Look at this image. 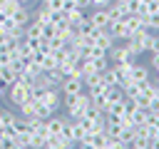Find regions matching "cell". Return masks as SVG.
<instances>
[{"label": "cell", "mask_w": 159, "mask_h": 149, "mask_svg": "<svg viewBox=\"0 0 159 149\" xmlns=\"http://www.w3.org/2000/svg\"><path fill=\"white\" fill-rule=\"evenodd\" d=\"M30 84L27 82H22V79H17V82H12L7 89H5V97H7V102L12 104V107H20V104H25L27 99H30Z\"/></svg>", "instance_id": "1"}, {"label": "cell", "mask_w": 159, "mask_h": 149, "mask_svg": "<svg viewBox=\"0 0 159 149\" xmlns=\"http://www.w3.org/2000/svg\"><path fill=\"white\" fill-rule=\"evenodd\" d=\"M82 89H84V77H82V74H70V77H65L62 84H60V92H62V94H77V92H82Z\"/></svg>", "instance_id": "2"}, {"label": "cell", "mask_w": 159, "mask_h": 149, "mask_svg": "<svg viewBox=\"0 0 159 149\" xmlns=\"http://www.w3.org/2000/svg\"><path fill=\"white\" fill-rule=\"evenodd\" d=\"M107 57H109V62H112V65H124V62H129V60H137V57L127 55V50H124V45H122V42H114V45L107 50Z\"/></svg>", "instance_id": "3"}, {"label": "cell", "mask_w": 159, "mask_h": 149, "mask_svg": "<svg viewBox=\"0 0 159 149\" xmlns=\"http://www.w3.org/2000/svg\"><path fill=\"white\" fill-rule=\"evenodd\" d=\"M107 30L112 32V37H114L117 42H122V40H129V37H132V27L127 25V20L112 22V25H107Z\"/></svg>", "instance_id": "4"}, {"label": "cell", "mask_w": 159, "mask_h": 149, "mask_svg": "<svg viewBox=\"0 0 159 149\" xmlns=\"http://www.w3.org/2000/svg\"><path fill=\"white\" fill-rule=\"evenodd\" d=\"M149 77H152L149 67H147V65H142V62L137 60V62L132 65V70H129V79H132V82H137V84H142V82H147Z\"/></svg>", "instance_id": "5"}, {"label": "cell", "mask_w": 159, "mask_h": 149, "mask_svg": "<svg viewBox=\"0 0 159 149\" xmlns=\"http://www.w3.org/2000/svg\"><path fill=\"white\" fill-rule=\"evenodd\" d=\"M87 20L92 22V27H107L109 25L107 7H92V12H87Z\"/></svg>", "instance_id": "6"}, {"label": "cell", "mask_w": 159, "mask_h": 149, "mask_svg": "<svg viewBox=\"0 0 159 149\" xmlns=\"http://www.w3.org/2000/svg\"><path fill=\"white\" fill-rule=\"evenodd\" d=\"M149 114H152V112H149L147 107H137V109L129 114V119H132V124L142 127V124H147V122H149Z\"/></svg>", "instance_id": "7"}, {"label": "cell", "mask_w": 159, "mask_h": 149, "mask_svg": "<svg viewBox=\"0 0 159 149\" xmlns=\"http://www.w3.org/2000/svg\"><path fill=\"white\" fill-rule=\"evenodd\" d=\"M62 119H65V117L50 114V117L45 119V124H47V134H60V129H62Z\"/></svg>", "instance_id": "8"}, {"label": "cell", "mask_w": 159, "mask_h": 149, "mask_svg": "<svg viewBox=\"0 0 159 149\" xmlns=\"http://www.w3.org/2000/svg\"><path fill=\"white\" fill-rule=\"evenodd\" d=\"M17 79H20V74H17V72H12V70H10L7 65H5L2 70H0V84L10 87V84H12V82H17Z\"/></svg>", "instance_id": "9"}, {"label": "cell", "mask_w": 159, "mask_h": 149, "mask_svg": "<svg viewBox=\"0 0 159 149\" xmlns=\"http://www.w3.org/2000/svg\"><path fill=\"white\" fill-rule=\"evenodd\" d=\"M40 67H42V70H52V67H57V57H55V52H52V50L42 55V60H40Z\"/></svg>", "instance_id": "10"}, {"label": "cell", "mask_w": 159, "mask_h": 149, "mask_svg": "<svg viewBox=\"0 0 159 149\" xmlns=\"http://www.w3.org/2000/svg\"><path fill=\"white\" fill-rule=\"evenodd\" d=\"M15 117H17V114H15L12 109H7V107H0V119L5 122V127H7V124H12V122H15Z\"/></svg>", "instance_id": "11"}, {"label": "cell", "mask_w": 159, "mask_h": 149, "mask_svg": "<svg viewBox=\"0 0 159 149\" xmlns=\"http://www.w3.org/2000/svg\"><path fill=\"white\" fill-rule=\"evenodd\" d=\"M147 52H159V32L154 35L152 32V37H149V50Z\"/></svg>", "instance_id": "12"}, {"label": "cell", "mask_w": 159, "mask_h": 149, "mask_svg": "<svg viewBox=\"0 0 159 149\" xmlns=\"http://www.w3.org/2000/svg\"><path fill=\"white\" fill-rule=\"evenodd\" d=\"M75 2H77V7H82V10H89V7H92L89 0H75Z\"/></svg>", "instance_id": "13"}, {"label": "cell", "mask_w": 159, "mask_h": 149, "mask_svg": "<svg viewBox=\"0 0 159 149\" xmlns=\"http://www.w3.org/2000/svg\"><path fill=\"white\" fill-rule=\"evenodd\" d=\"M5 89H7V87H5V84H0V99L5 97Z\"/></svg>", "instance_id": "14"}, {"label": "cell", "mask_w": 159, "mask_h": 149, "mask_svg": "<svg viewBox=\"0 0 159 149\" xmlns=\"http://www.w3.org/2000/svg\"><path fill=\"white\" fill-rule=\"evenodd\" d=\"M154 32H159V27H157V30H154Z\"/></svg>", "instance_id": "15"}]
</instances>
